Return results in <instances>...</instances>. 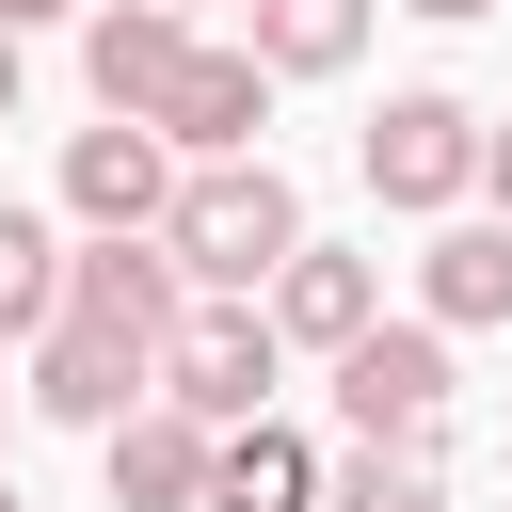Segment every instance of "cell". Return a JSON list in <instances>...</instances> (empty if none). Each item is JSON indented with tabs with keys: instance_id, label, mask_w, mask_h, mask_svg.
Here are the masks:
<instances>
[{
	"instance_id": "obj_1",
	"label": "cell",
	"mask_w": 512,
	"mask_h": 512,
	"mask_svg": "<svg viewBox=\"0 0 512 512\" xmlns=\"http://www.w3.org/2000/svg\"><path fill=\"white\" fill-rule=\"evenodd\" d=\"M160 256L192 272V304H272V272L304 256V192H288L272 160H208V176L176 192Z\"/></svg>"
},
{
	"instance_id": "obj_2",
	"label": "cell",
	"mask_w": 512,
	"mask_h": 512,
	"mask_svg": "<svg viewBox=\"0 0 512 512\" xmlns=\"http://www.w3.org/2000/svg\"><path fill=\"white\" fill-rule=\"evenodd\" d=\"M480 144H496V112H464V96H384L368 112V192L384 208H416V224H464V192H480Z\"/></svg>"
},
{
	"instance_id": "obj_3",
	"label": "cell",
	"mask_w": 512,
	"mask_h": 512,
	"mask_svg": "<svg viewBox=\"0 0 512 512\" xmlns=\"http://www.w3.org/2000/svg\"><path fill=\"white\" fill-rule=\"evenodd\" d=\"M272 384H288L272 304H192V320H176V352H160V400H176V416H208V432H256V416H272Z\"/></svg>"
},
{
	"instance_id": "obj_4",
	"label": "cell",
	"mask_w": 512,
	"mask_h": 512,
	"mask_svg": "<svg viewBox=\"0 0 512 512\" xmlns=\"http://www.w3.org/2000/svg\"><path fill=\"white\" fill-rule=\"evenodd\" d=\"M176 320H192V272L160 256V240H80V272H64V320L48 336H112V352H176Z\"/></svg>"
},
{
	"instance_id": "obj_5",
	"label": "cell",
	"mask_w": 512,
	"mask_h": 512,
	"mask_svg": "<svg viewBox=\"0 0 512 512\" xmlns=\"http://www.w3.org/2000/svg\"><path fill=\"white\" fill-rule=\"evenodd\" d=\"M336 416H352V448H432L448 432V336L384 320L368 352H336Z\"/></svg>"
},
{
	"instance_id": "obj_6",
	"label": "cell",
	"mask_w": 512,
	"mask_h": 512,
	"mask_svg": "<svg viewBox=\"0 0 512 512\" xmlns=\"http://www.w3.org/2000/svg\"><path fill=\"white\" fill-rule=\"evenodd\" d=\"M176 192H192V160H176L160 128H80V144H64V208H80L96 240H160Z\"/></svg>"
},
{
	"instance_id": "obj_7",
	"label": "cell",
	"mask_w": 512,
	"mask_h": 512,
	"mask_svg": "<svg viewBox=\"0 0 512 512\" xmlns=\"http://www.w3.org/2000/svg\"><path fill=\"white\" fill-rule=\"evenodd\" d=\"M144 128H160L192 176H208V160H256V128H272V64H256V48H192L176 96H160Z\"/></svg>"
},
{
	"instance_id": "obj_8",
	"label": "cell",
	"mask_w": 512,
	"mask_h": 512,
	"mask_svg": "<svg viewBox=\"0 0 512 512\" xmlns=\"http://www.w3.org/2000/svg\"><path fill=\"white\" fill-rule=\"evenodd\" d=\"M176 64H192V16H160V0H96V16H80V80H96L112 128H144V112L176 96Z\"/></svg>"
},
{
	"instance_id": "obj_9",
	"label": "cell",
	"mask_w": 512,
	"mask_h": 512,
	"mask_svg": "<svg viewBox=\"0 0 512 512\" xmlns=\"http://www.w3.org/2000/svg\"><path fill=\"white\" fill-rule=\"evenodd\" d=\"M272 336H288V352H320V368H336V352H368V336H384V272H368V256H336V240H304V256L272 272Z\"/></svg>"
},
{
	"instance_id": "obj_10",
	"label": "cell",
	"mask_w": 512,
	"mask_h": 512,
	"mask_svg": "<svg viewBox=\"0 0 512 512\" xmlns=\"http://www.w3.org/2000/svg\"><path fill=\"white\" fill-rule=\"evenodd\" d=\"M96 464H112V512H208V464H224V432H208V416H176V400H144V416H128Z\"/></svg>"
},
{
	"instance_id": "obj_11",
	"label": "cell",
	"mask_w": 512,
	"mask_h": 512,
	"mask_svg": "<svg viewBox=\"0 0 512 512\" xmlns=\"http://www.w3.org/2000/svg\"><path fill=\"white\" fill-rule=\"evenodd\" d=\"M416 320H432V336L512 320V224H496V208H480V224H432V256H416Z\"/></svg>"
},
{
	"instance_id": "obj_12",
	"label": "cell",
	"mask_w": 512,
	"mask_h": 512,
	"mask_svg": "<svg viewBox=\"0 0 512 512\" xmlns=\"http://www.w3.org/2000/svg\"><path fill=\"white\" fill-rule=\"evenodd\" d=\"M320 496H336V464H320L288 416L224 432V464H208V512H320Z\"/></svg>"
},
{
	"instance_id": "obj_13",
	"label": "cell",
	"mask_w": 512,
	"mask_h": 512,
	"mask_svg": "<svg viewBox=\"0 0 512 512\" xmlns=\"http://www.w3.org/2000/svg\"><path fill=\"white\" fill-rule=\"evenodd\" d=\"M368 16H384V0H240V48H256L272 80H336V64L368 48Z\"/></svg>"
},
{
	"instance_id": "obj_14",
	"label": "cell",
	"mask_w": 512,
	"mask_h": 512,
	"mask_svg": "<svg viewBox=\"0 0 512 512\" xmlns=\"http://www.w3.org/2000/svg\"><path fill=\"white\" fill-rule=\"evenodd\" d=\"M64 272H80V256H64L32 208H0V336H32V352H48V320H64Z\"/></svg>"
},
{
	"instance_id": "obj_15",
	"label": "cell",
	"mask_w": 512,
	"mask_h": 512,
	"mask_svg": "<svg viewBox=\"0 0 512 512\" xmlns=\"http://www.w3.org/2000/svg\"><path fill=\"white\" fill-rule=\"evenodd\" d=\"M320 512H448V464H432V448H352Z\"/></svg>"
},
{
	"instance_id": "obj_16",
	"label": "cell",
	"mask_w": 512,
	"mask_h": 512,
	"mask_svg": "<svg viewBox=\"0 0 512 512\" xmlns=\"http://www.w3.org/2000/svg\"><path fill=\"white\" fill-rule=\"evenodd\" d=\"M480 192H496V224H512V112H496V144H480Z\"/></svg>"
},
{
	"instance_id": "obj_17",
	"label": "cell",
	"mask_w": 512,
	"mask_h": 512,
	"mask_svg": "<svg viewBox=\"0 0 512 512\" xmlns=\"http://www.w3.org/2000/svg\"><path fill=\"white\" fill-rule=\"evenodd\" d=\"M48 16H80V0H0V32H48Z\"/></svg>"
},
{
	"instance_id": "obj_18",
	"label": "cell",
	"mask_w": 512,
	"mask_h": 512,
	"mask_svg": "<svg viewBox=\"0 0 512 512\" xmlns=\"http://www.w3.org/2000/svg\"><path fill=\"white\" fill-rule=\"evenodd\" d=\"M384 16H496V0H384Z\"/></svg>"
},
{
	"instance_id": "obj_19",
	"label": "cell",
	"mask_w": 512,
	"mask_h": 512,
	"mask_svg": "<svg viewBox=\"0 0 512 512\" xmlns=\"http://www.w3.org/2000/svg\"><path fill=\"white\" fill-rule=\"evenodd\" d=\"M0 128H16V32H0Z\"/></svg>"
},
{
	"instance_id": "obj_20",
	"label": "cell",
	"mask_w": 512,
	"mask_h": 512,
	"mask_svg": "<svg viewBox=\"0 0 512 512\" xmlns=\"http://www.w3.org/2000/svg\"><path fill=\"white\" fill-rule=\"evenodd\" d=\"M0 512H16V464H0Z\"/></svg>"
},
{
	"instance_id": "obj_21",
	"label": "cell",
	"mask_w": 512,
	"mask_h": 512,
	"mask_svg": "<svg viewBox=\"0 0 512 512\" xmlns=\"http://www.w3.org/2000/svg\"><path fill=\"white\" fill-rule=\"evenodd\" d=\"M160 16H192V0H160Z\"/></svg>"
}]
</instances>
